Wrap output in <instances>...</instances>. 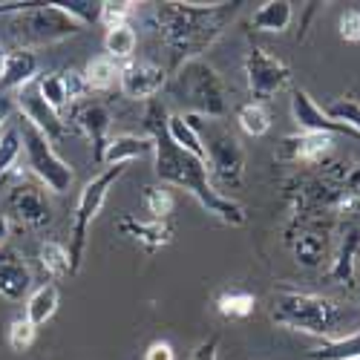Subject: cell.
I'll return each instance as SVG.
<instances>
[{
  "mask_svg": "<svg viewBox=\"0 0 360 360\" xmlns=\"http://www.w3.org/2000/svg\"><path fill=\"white\" fill-rule=\"evenodd\" d=\"M167 107L162 101H150L147 104V112H144V136L153 139V159H156V176L162 185H170V188H179L191 193L205 214L217 217L219 222L225 225H245L248 214L245 207L233 202L231 196H225L214 182H211V173H207V165L199 162L196 156L179 150L170 136H167Z\"/></svg>",
  "mask_w": 360,
  "mask_h": 360,
  "instance_id": "1",
  "label": "cell"
},
{
  "mask_svg": "<svg viewBox=\"0 0 360 360\" xmlns=\"http://www.w3.org/2000/svg\"><path fill=\"white\" fill-rule=\"evenodd\" d=\"M239 6L243 4H159L153 9V23L170 52L173 72L202 58L205 49L219 41Z\"/></svg>",
  "mask_w": 360,
  "mask_h": 360,
  "instance_id": "2",
  "label": "cell"
},
{
  "mask_svg": "<svg viewBox=\"0 0 360 360\" xmlns=\"http://www.w3.org/2000/svg\"><path fill=\"white\" fill-rule=\"evenodd\" d=\"M271 323L291 328V332L335 340L343 326V309L332 297L283 285L271 297Z\"/></svg>",
  "mask_w": 360,
  "mask_h": 360,
  "instance_id": "3",
  "label": "cell"
},
{
  "mask_svg": "<svg viewBox=\"0 0 360 360\" xmlns=\"http://www.w3.org/2000/svg\"><path fill=\"white\" fill-rule=\"evenodd\" d=\"M185 122L202 136L205 144V162L211 182H217L222 191H236L245 179V150L233 130H228L222 122H205L193 112H182Z\"/></svg>",
  "mask_w": 360,
  "mask_h": 360,
  "instance_id": "4",
  "label": "cell"
},
{
  "mask_svg": "<svg viewBox=\"0 0 360 360\" xmlns=\"http://www.w3.org/2000/svg\"><path fill=\"white\" fill-rule=\"evenodd\" d=\"M81 32L84 26L72 20L58 4H29L23 12L15 15V23H12V38L18 49H29V52L61 44Z\"/></svg>",
  "mask_w": 360,
  "mask_h": 360,
  "instance_id": "5",
  "label": "cell"
},
{
  "mask_svg": "<svg viewBox=\"0 0 360 360\" xmlns=\"http://www.w3.org/2000/svg\"><path fill=\"white\" fill-rule=\"evenodd\" d=\"M176 86L191 104V112L205 118V122H225L231 112L228 86L219 72L205 64L202 58L188 61L182 70H176Z\"/></svg>",
  "mask_w": 360,
  "mask_h": 360,
  "instance_id": "6",
  "label": "cell"
},
{
  "mask_svg": "<svg viewBox=\"0 0 360 360\" xmlns=\"http://www.w3.org/2000/svg\"><path fill=\"white\" fill-rule=\"evenodd\" d=\"M127 167H104L96 179H89L84 185L78 205H75V214H72V236H70V265H72V274L81 271V262H84V251H86V233L89 225L96 222V217L101 214V207L110 196V191L115 188V182L124 176Z\"/></svg>",
  "mask_w": 360,
  "mask_h": 360,
  "instance_id": "7",
  "label": "cell"
},
{
  "mask_svg": "<svg viewBox=\"0 0 360 360\" xmlns=\"http://www.w3.org/2000/svg\"><path fill=\"white\" fill-rule=\"evenodd\" d=\"M20 141H23L26 167H29V173L35 176V182H41L52 193H67L75 173L61 156L55 153V144L44 133H38L35 127H29V124L20 127Z\"/></svg>",
  "mask_w": 360,
  "mask_h": 360,
  "instance_id": "8",
  "label": "cell"
},
{
  "mask_svg": "<svg viewBox=\"0 0 360 360\" xmlns=\"http://www.w3.org/2000/svg\"><path fill=\"white\" fill-rule=\"evenodd\" d=\"M245 81H248V93H251L254 104H265V101H271L280 89L288 86L291 70L277 55L265 52L262 46H251L245 55Z\"/></svg>",
  "mask_w": 360,
  "mask_h": 360,
  "instance_id": "9",
  "label": "cell"
},
{
  "mask_svg": "<svg viewBox=\"0 0 360 360\" xmlns=\"http://www.w3.org/2000/svg\"><path fill=\"white\" fill-rule=\"evenodd\" d=\"M6 211L12 219H18L26 228H44L52 219V205L46 199V191L35 179H18L6 193Z\"/></svg>",
  "mask_w": 360,
  "mask_h": 360,
  "instance_id": "10",
  "label": "cell"
},
{
  "mask_svg": "<svg viewBox=\"0 0 360 360\" xmlns=\"http://www.w3.org/2000/svg\"><path fill=\"white\" fill-rule=\"evenodd\" d=\"M15 104H18L20 115H23V122H26L29 127H35L38 133H44L52 144L61 141V139H67L70 122H67L64 115H58L55 110L46 107V101L38 96V89H35V81L29 84V86H23V89H18Z\"/></svg>",
  "mask_w": 360,
  "mask_h": 360,
  "instance_id": "11",
  "label": "cell"
},
{
  "mask_svg": "<svg viewBox=\"0 0 360 360\" xmlns=\"http://www.w3.org/2000/svg\"><path fill=\"white\" fill-rule=\"evenodd\" d=\"M72 127L84 133L93 144V162L104 165V150L110 141V127H112V112L101 101H81L72 110Z\"/></svg>",
  "mask_w": 360,
  "mask_h": 360,
  "instance_id": "12",
  "label": "cell"
},
{
  "mask_svg": "<svg viewBox=\"0 0 360 360\" xmlns=\"http://www.w3.org/2000/svg\"><path fill=\"white\" fill-rule=\"evenodd\" d=\"M165 81V70L153 61H127L118 72V86L130 101H153V96L162 93Z\"/></svg>",
  "mask_w": 360,
  "mask_h": 360,
  "instance_id": "13",
  "label": "cell"
},
{
  "mask_svg": "<svg viewBox=\"0 0 360 360\" xmlns=\"http://www.w3.org/2000/svg\"><path fill=\"white\" fill-rule=\"evenodd\" d=\"M288 101H291V115H294V122L300 124V130H303V133H328V136L343 133V136H354V139H360V133H354L352 127L335 122V118L328 115V112H326V110L306 93V89L294 86Z\"/></svg>",
  "mask_w": 360,
  "mask_h": 360,
  "instance_id": "14",
  "label": "cell"
},
{
  "mask_svg": "<svg viewBox=\"0 0 360 360\" xmlns=\"http://www.w3.org/2000/svg\"><path fill=\"white\" fill-rule=\"evenodd\" d=\"M335 147V136L328 133H294V136H285L283 139V147H280V159L283 162H294V165H309V167H317L328 159Z\"/></svg>",
  "mask_w": 360,
  "mask_h": 360,
  "instance_id": "15",
  "label": "cell"
},
{
  "mask_svg": "<svg viewBox=\"0 0 360 360\" xmlns=\"http://www.w3.org/2000/svg\"><path fill=\"white\" fill-rule=\"evenodd\" d=\"M32 294V271L20 251L0 245V297L6 303H23V297Z\"/></svg>",
  "mask_w": 360,
  "mask_h": 360,
  "instance_id": "16",
  "label": "cell"
},
{
  "mask_svg": "<svg viewBox=\"0 0 360 360\" xmlns=\"http://www.w3.org/2000/svg\"><path fill=\"white\" fill-rule=\"evenodd\" d=\"M285 239H288V245L294 251V259L303 268H317L323 262L326 248H328V233L317 222H306V225L288 228Z\"/></svg>",
  "mask_w": 360,
  "mask_h": 360,
  "instance_id": "17",
  "label": "cell"
},
{
  "mask_svg": "<svg viewBox=\"0 0 360 360\" xmlns=\"http://www.w3.org/2000/svg\"><path fill=\"white\" fill-rule=\"evenodd\" d=\"M115 228L124 236H133L139 245H144L147 251H159L165 245L173 243V225L170 222H159V219H139L133 214H124L115 219Z\"/></svg>",
  "mask_w": 360,
  "mask_h": 360,
  "instance_id": "18",
  "label": "cell"
},
{
  "mask_svg": "<svg viewBox=\"0 0 360 360\" xmlns=\"http://www.w3.org/2000/svg\"><path fill=\"white\" fill-rule=\"evenodd\" d=\"M360 259V228L357 225H346L340 233V245L338 254L332 259V268H328V280L335 285H354V268Z\"/></svg>",
  "mask_w": 360,
  "mask_h": 360,
  "instance_id": "19",
  "label": "cell"
},
{
  "mask_svg": "<svg viewBox=\"0 0 360 360\" xmlns=\"http://www.w3.org/2000/svg\"><path fill=\"white\" fill-rule=\"evenodd\" d=\"M153 156V139L139 136V133H118L110 136L107 150H104V165L107 167H127L136 159Z\"/></svg>",
  "mask_w": 360,
  "mask_h": 360,
  "instance_id": "20",
  "label": "cell"
},
{
  "mask_svg": "<svg viewBox=\"0 0 360 360\" xmlns=\"http://www.w3.org/2000/svg\"><path fill=\"white\" fill-rule=\"evenodd\" d=\"M38 78V55L29 49H15L6 55V67H4V78H0V89H18L29 86Z\"/></svg>",
  "mask_w": 360,
  "mask_h": 360,
  "instance_id": "21",
  "label": "cell"
},
{
  "mask_svg": "<svg viewBox=\"0 0 360 360\" xmlns=\"http://www.w3.org/2000/svg\"><path fill=\"white\" fill-rule=\"evenodd\" d=\"M291 18H294V9L288 0H268L262 4L254 15H251V29L254 32H271V35H280L291 26Z\"/></svg>",
  "mask_w": 360,
  "mask_h": 360,
  "instance_id": "22",
  "label": "cell"
},
{
  "mask_svg": "<svg viewBox=\"0 0 360 360\" xmlns=\"http://www.w3.org/2000/svg\"><path fill=\"white\" fill-rule=\"evenodd\" d=\"M58 300H61V294H58V285L55 283H46L41 288H35L32 294L26 297V309H23V317L32 323V326H44L55 317L58 311Z\"/></svg>",
  "mask_w": 360,
  "mask_h": 360,
  "instance_id": "23",
  "label": "cell"
},
{
  "mask_svg": "<svg viewBox=\"0 0 360 360\" xmlns=\"http://www.w3.org/2000/svg\"><path fill=\"white\" fill-rule=\"evenodd\" d=\"M167 136H170V141H173L179 150H185V153H191V156H196L199 162H205L202 136L185 122L182 112H170V115H167ZM205 165H207V162H205Z\"/></svg>",
  "mask_w": 360,
  "mask_h": 360,
  "instance_id": "24",
  "label": "cell"
},
{
  "mask_svg": "<svg viewBox=\"0 0 360 360\" xmlns=\"http://www.w3.org/2000/svg\"><path fill=\"white\" fill-rule=\"evenodd\" d=\"M257 309V297L245 288H225L217 294V311L228 320H245Z\"/></svg>",
  "mask_w": 360,
  "mask_h": 360,
  "instance_id": "25",
  "label": "cell"
},
{
  "mask_svg": "<svg viewBox=\"0 0 360 360\" xmlns=\"http://www.w3.org/2000/svg\"><path fill=\"white\" fill-rule=\"evenodd\" d=\"M360 357V328L352 335L326 340L320 349L309 352V360H357Z\"/></svg>",
  "mask_w": 360,
  "mask_h": 360,
  "instance_id": "26",
  "label": "cell"
},
{
  "mask_svg": "<svg viewBox=\"0 0 360 360\" xmlns=\"http://www.w3.org/2000/svg\"><path fill=\"white\" fill-rule=\"evenodd\" d=\"M38 259H41V268L49 274V277H70L72 274V265H70V248L61 245L58 239H46V243L38 248Z\"/></svg>",
  "mask_w": 360,
  "mask_h": 360,
  "instance_id": "27",
  "label": "cell"
},
{
  "mask_svg": "<svg viewBox=\"0 0 360 360\" xmlns=\"http://www.w3.org/2000/svg\"><path fill=\"white\" fill-rule=\"evenodd\" d=\"M136 44H139V35L136 29L127 23V26H115V29H107L104 35V49H107V58L112 61H130L133 52H136Z\"/></svg>",
  "mask_w": 360,
  "mask_h": 360,
  "instance_id": "28",
  "label": "cell"
},
{
  "mask_svg": "<svg viewBox=\"0 0 360 360\" xmlns=\"http://www.w3.org/2000/svg\"><path fill=\"white\" fill-rule=\"evenodd\" d=\"M35 89L38 96L46 101L49 110H55L58 115H64V110L70 107L67 101V89H64V72H44L35 78Z\"/></svg>",
  "mask_w": 360,
  "mask_h": 360,
  "instance_id": "29",
  "label": "cell"
},
{
  "mask_svg": "<svg viewBox=\"0 0 360 360\" xmlns=\"http://www.w3.org/2000/svg\"><path fill=\"white\" fill-rule=\"evenodd\" d=\"M23 156V141H20V127H4L0 133V182L18 170V162Z\"/></svg>",
  "mask_w": 360,
  "mask_h": 360,
  "instance_id": "30",
  "label": "cell"
},
{
  "mask_svg": "<svg viewBox=\"0 0 360 360\" xmlns=\"http://www.w3.org/2000/svg\"><path fill=\"white\" fill-rule=\"evenodd\" d=\"M118 72H122V67H118L112 58H107V55L93 58V61L86 64V70H84L89 93H93V89H110V86H115L118 84Z\"/></svg>",
  "mask_w": 360,
  "mask_h": 360,
  "instance_id": "31",
  "label": "cell"
},
{
  "mask_svg": "<svg viewBox=\"0 0 360 360\" xmlns=\"http://www.w3.org/2000/svg\"><path fill=\"white\" fill-rule=\"evenodd\" d=\"M236 124H239V130H243L245 136L259 139V136H265L268 130H271V115H268L265 104L248 101V104H243L236 110Z\"/></svg>",
  "mask_w": 360,
  "mask_h": 360,
  "instance_id": "32",
  "label": "cell"
},
{
  "mask_svg": "<svg viewBox=\"0 0 360 360\" xmlns=\"http://www.w3.org/2000/svg\"><path fill=\"white\" fill-rule=\"evenodd\" d=\"M141 202H144V211L150 214V219H159L167 222L173 214V193L165 185H147L141 188Z\"/></svg>",
  "mask_w": 360,
  "mask_h": 360,
  "instance_id": "33",
  "label": "cell"
},
{
  "mask_svg": "<svg viewBox=\"0 0 360 360\" xmlns=\"http://www.w3.org/2000/svg\"><path fill=\"white\" fill-rule=\"evenodd\" d=\"M35 335H38V326H32L26 317H15L9 323V349L18 352V354L29 352L35 343Z\"/></svg>",
  "mask_w": 360,
  "mask_h": 360,
  "instance_id": "34",
  "label": "cell"
},
{
  "mask_svg": "<svg viewBox=\"0 0 360 360\" xmlns=\"http://www.w3.org/2000/svg\"><path fill=\"white\" fill-rule=\"evenodd\" d=\"M133 12H136V4H130V0H101V23L107 29L127 26Z\"/></svg>",
  "mask_w": 360,
  "mask_h": 360,
  "instance_id": "35",
  "label": "cell"
},
{
  "mask_svg": "<svg viewBox=\"0 0 360 360\" xmlns=\"http://www.w3.org/2000/svg\"><path fill=\"white\" fill-rule=\"evenodd\" d=\"M72 20H78L81 26H93L101 20V4L98 0H70V4H58Z\"/></svg>",
  "mask_w": 360,
  "mask_h": 360,
  "instance_id": "36",
  "label": "cell"
},
{
  "mask_svg": "<svg viewBox=\"0 0 360 360\" xmlns=\"http://www.w3.org/2000/svg\"><path fill=\"white\" fill-rule=\"evenodd\" d=\"M326 112L332 115L335 122H340V124L352 127L354 133H360V104H357V101H352V98H340V101H335L332 107H328Z\"/></svg>",
  "mask_w": 360,
  "mask_h": 360,
  "instance_id": "37",
  "label": "cell"
},
{
  "mask_svg": "<svg viewBox=\"0 0 360 360\" xmlns=\"http://www.w3.org/2000/svg\"><path fill=\"white\" fill-rule=\"evenodd\" d=\"M64 89H67V101H70V104H81V101L89 96L86 78H84V72H78V70L64 72Z\"/></svg>",
  "mask_w": 360,
  "mask_h": 360,
  "instance_id": "38",
  "label": "cell"
},
{
  "mask_svg": "<svg viewBox=\"0 0 360 360\" xmlns=\"http://www.w3.org/2000/svg\"><path fill=\"white\" fill-rule=\"evenodd\" d=\"M340 38L349 44H360V9H346L340 15Z\"/></svg>",
  "mask_w": 360,
  "mask_h": 360,
  "instance_id": "39",
  "label": "cell"
},
{
  "mask_svg": "<svg viewBox=\"0 0 360 360\" xmlns=\"http://www.w3.org/2000/svg\"><path fill=\"white\" fill-rule=\"evenodd\" d=\"M219 338L214 335V338H207V340H202L193 352H191V357L188 360H219Z\"/></svg>",
  "mask_w": 360,
  "mask_h": 360,
  "instance_id": "40",
  "label": "cell"
},
{
  "mask_svg": "<svg viewBox=\"0 0 360 360\" xmlns=\"http://www.w3.org/2000/svg\"><path fill=\"white\" fill-rule=\"evenodd\" d=\"M144 360H176V352H173V346H170V343L156 340V343H150V346H147Z\"/></svg>",
  "mask_w": 360,
  "mask_h": 360,
  "instance_id": "41",
  "label": "cell"
},
{
  "mask_svg": "<svg viewBox=\"0 0 360 360\" xmlns=\"http://www.w3.org/2000/svg\"><path fill=\"white\" fill-rule=\"evenodd\" d=\"M9 115H12V98H0V133L9 124Z\"/></svg>",
  "mask_w": 360,
  "mask_h": 360,
  "instance_id": "42",
  "label": "cell"
},
{
  "mask_svg": "<svg viewBox=\"0 0 360 360\" xmlns=\"http://www.w3.org/2000/svg\"><path fill=\"white\" fill-rule=\"evenodd\" d=\"M29 4H0V18L4 15H18V12H23Z\"/></svg>",
  "mask_w": 360,
  "mask_h": 360,
  "instance_id": "43",
  "label": "cell"
},
{
  "mask_svg": "<svg viewBox=\"0 0 360 360\" xmlns=\"http://www.w3.org/2000/svg\"><path fill=\"white\" fill-rule=\"evenodd\" d=\"M6 239H9V217L0 214V245H4Z\"/></svg>",
  "mask_w": 360,
  "mask_h": 360,
  "instance_id": "44",
  "label": "cell"
},
{
  "mask_svg": "<svg viewBox=\"0 0 360 360\" xmlns=\"http://www.w3.org/2000/svg\"><path fill=\"white\" fill-rule=\"evenodd\" d=\"M6 55H9V52H6V46H4V44H0V78H4V67H6Z\"/></svg>",
  "mask_w": 360,
  "mask_h": 360,
  "instance_id": "45",
  "label": "cell"
},
{
  "mask_svg": "<svg viewBox=\"0 0 360 360\" xmlns=\"http://www.w3.org/2000/svg\"><path fill=\"white\" fill-rule=\"evenodd\" d=\"M357 360H360V357H357Z\"/></svg>",
  "mask_w": 360,
  "mask_h": 360,
  "instance_id": "46",
  "label": "cell"
}]
</instances>
